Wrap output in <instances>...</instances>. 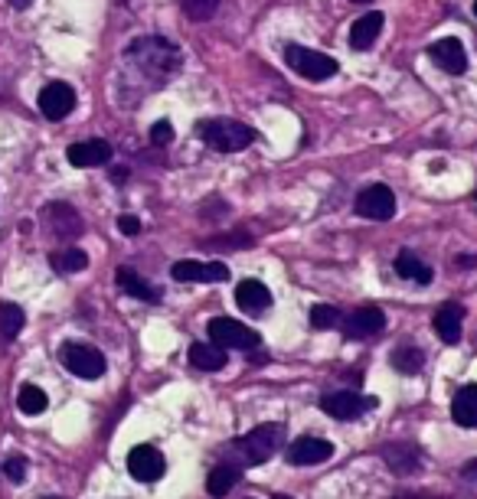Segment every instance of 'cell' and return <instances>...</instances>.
Masks as SVG:
<instances>
[{
	"label": "cell",
	"instance_id": "44dd1931",
	"mask_svg": "<svg viewBox=\"0 0 477 499\" xmlns=\"http://www.w3.org/2000/svg\"><path fill=\"white\" fill-rule=\"evenodd\" d=\"M190 366L203 372H219L226 366V352L216 343H194L190 346Z\"/></svg>",
	"mask_w": 477,
	"mask_h": 499
},
{
	"label": "cell",
	"instance_id": "4dcf8cb0",
	"mask_svg": "<svg viewBox=\"0 0 477 499\" xmlns=\"http://www.w3.org/2000/svg\"><path fill=\"white\" fill-rule=\"evenodd\" d=\"M344 320H340V313H337L334 307H324V304H317V307H311V327L314 329H334L340 327Z\"/></svg>",
	"mask_w": 477,
	"mask_h": 499
},
{
	"label": "cell",
	"instance_id": "d6a6232c",
	"mask_svg": "<svg viewBox=\"0 0 477 499\" xmlns=\"http://www.w3.org/2000/svg\"><path fill=\"white\" fill-rule=\"evenodd\" d=\"M151 140L157 144V147H167V144L173 140V124H171V121H157V124L151 128Z\"/></svg>",
	"mask_w": 477,
	"mask_h": 499
},
{
	"label": "cell",
	"instance_id": "83f0119b",
	"mask_svg": "<svg viewBox=\"0 0 477 499\" xmlns=\"http://www.w3.org/2000/svg\"><path fill=\"white\" fill-rule=\"evenodd\" d=\"M383 460H386L396 473H412V470L418 467V454L412 448H386L383 450Z\"/></svg>",
	"mask_w": 477,
	"mask_h": 499
},
{
	"label": "cell",
	"instance_id": "3957f363",
	"mask_svg": "<svg viewBox=\"0 0 477 499\" xmlns=\"http://www.w3.org/2000/svg\"><path fill=\"white\" fill-rule=\"evenodd\" d=\"M200 138L210 150H219V154H235V150H245L255 140V131L239 124V121L229 118H213V121H200Z\"/></svg>",
	"mask_w": 477,
	"mask_h": 499
},
{
	"label": "cell",
	"instance_id": "1f68e13d",
	"mask_svg": "<svg viewBox=\"0 0 477 499\" xmlns=\"http://www.w3.org/2000/svg\"><path fill=\"white\" fill-rule=\"evenodd\" d=\"M4 477L11 479V483H23V479H27V460L7 457L4 460Z\"/></svg>",
	"mask_w": 477,
	"mask_h": 499
},
{
	"label": "cell",
	"instance_id": "603a6c76",
	"mask_svg": "<svg viewBox=\"0 0 477 499\" xmlns=\"http://www.w3.org/2000/svg\"><path fill=\"white\" fill-rule=\"evenodd\" d=\"M118 288L128 290L134 300H144V304H157V300H161V294H157V290H154L147 281L138 278V271H131V268L118 271Z\"/></svg>",
	"mask_w": 477,
	"mask_h": 499
},
{
	"label": "cell",
	"instance_id": "ab89813d",
	"mask_svg": "<svg viewBox=\"0 0 477 499\" xmlns=\"http://www.w3.org/2000/svg\"><path fill=\"white\" fill-rule=\"evenodd\" d=\"M418 499H425V496H418Z\"/></svg>",
	"mask_w": 477,
	"mask_h": 499
},
{
	"label": "cell",
	"instance_id": "836d02e7",
	"mask_svg": "<svg viewBox=\"0 0 477 499\" xmlns=\"http://www.w3.org/2000/svg\"><path fill=\"white\" fill-rule=\"evenodd\" d=\"M118 229H122L124 235H138V232H141V222L134 219V216H122V219H118Z\"/></svg>",
	"mask_w": 477,
	"mask_h": 499
},
{
	"label": "cell",
	"instance_id": "74e56055",
	"mask_svg": "<svg viewBox=\"0 0 477 499\" xmlns=\"http://www.w3.org/2000/svg\"><path fill=\"white\" fill-rule=\"evenodd\" d=\"M43 499H60V496H43Z\"/></svg>",
	"mask_w": 477,
	"mask_h": 499
},
{
	"label": "cell",
	"instance_id": "30bf717a",
	"mask_svg": "<svg viewBox=\"0 0 477 499\" xmlns=\"http://www.w3.org/2000/svg\"><path fill=\"white\" fill-rule=\"evenodd\" d=\"M163 454L151 444H138V448L128 454V473L141 483H157L163 477Z\"/></svg>",
	"mask_w": 477,
	"mask_h": 499
},
{
	"label": "cell",
	"instance_id": "484cf974",
	"mask_svg": "<svg viewBox=\"0 0 477 499\" xmlns=\"http://www.w3.org/2000/svg\"><path fill=\"white\" fill-rule=\"evenodd\" d=\"M389 362H393V369H399L402 376H416V372L422 369V362H425V352L418 350V346H399V350H393Z\"/></svg>",
	"mask_w": 477,
	"mask_h": 499
},
{
	"label": "cell",
	"instance_id": "d6986e66",
	"mask_svg": "<svg viewBox=\"0 0 477 499\" xmlns=\"http://www.w3.org/2000/svg\"><path fill=\"white\" fill-rule=\"evenodd\" d=\"M383 33V13L373 11V13H366V17H360V20L350 27V46L360 52H366L370 46L376 43V36Z\"/></svg>",
	"mask_w": 477,
	"mask_h": 499
},
{
	"label": "cell",
	"instance_id": "8fae6325",
	"mask_svg": "<svg viewBox=\"0 0 477 499\" xmlns=\"http://www.w3.org/2000/svg\"><path fill=\"white\" fill-rule=\"evenodd\" d=\"M72 108H76V91H72V85H66V82H50V85H43L40 111L46 115V118L62 121Z\"/></svg>",
	"mask_w": 477,
	"mask_h": 499
},
{
	"label": "cell",
	"instance_id": "6da1fadb",
	"mask_svg": "<svg viewBox=\"0 0 477 499\" xmlns=\"http://www.w3.org/2000/svg\"><path fill=\"white\" fill-rule=\"evenodd\" d=\"M124 62H128V69L138 79H144L151 85V91H157L163 82L177 75V69H180V52H177L173 43L161 40V36H144V40H138L128 50Z\"/></svg>",
	"mask_w": 477,
	"mask_h": 499
},
{
	"label": "cell",
	"instance_id": "7a4b0ae2",
	"mask_svg": "<svg viewBox=\"0 0 477 499\" xmlns=\"http://www.w3.org/2000/svg\"><path fill=\"white\" fill-rule=\"evenodd\" d=\"M282 438H284L282 424H258L245 438H235L229 444V450H233L239 467H258V463H265V460L272 457V450L282 444Z\"/></svg>",
	"mask_w": 477,
	"mask_h": 499
},
{
	"label": "cell",
	"instance_id": "5bb4252c",
	"mask_svg": "<svg viewBox=\"0 0 477 499\" xmlns=\"http://www.w3.org/2000/svg\"><path fill=\"white\" fill-rule=\"evenodd\" d=\"M428 56L435 59L438 69L451 72V75H461V72L467 69V52L465 46H461V40H455V36H445V40H438L428 46Z\"/></svg>",
	"mask_w": 477,
	"mask_h": 499
},
{
	"label": "cell",
	"instance_id": "5b68a950",
	"mask_svg": "<svg viewBox=\"0 0 477 499\" xmlns=\"http://www.w3.org/2000/svg\"><path fill=\"white\" fill-rule=\"evenodd\" d=\"M60 360L72 376H79L85 382H95L105 376V356L89 343H62Z\"/></svg>",
	"mask_w": 477,
	"mask_h": 499
},
{
	"label": "cell",
	"instance_id": "e0dca14e",
	"mask_svg": "<svg viewBox=\"0 0 477 499\" xmlns=\"http://www.w3.org/2000/svg\"><path fill=\"white\" fill-rule=\"evenodd\" d=\"M235 304H239L245 313H265V310L272 307V290L265 288L262 281L249 278L235 288Z\"/></svg>",
	"mask_w": 477,
	"mask_h": 499
},
{
	"label": "cell",
	"instance_id": "52a82bcc",
	"mask_svg": "<svg viewBox=\"0 0 477 499\" xmlns=\"http://www.w3.org/2000/svg\"><path fill=\"white\" fill-rule=\"evenodd\" d=\"M376 405H379V399L360 395V392H337V395L321 399V411L337 421H354V418H360V415H366L370 408H376Z\"/></svg>",
	"mask_w": 477,
	"mask_h": 499
},
{
	"label": "cell",
	"instance_id": "8992f818",
	"mask_svg": "<svg viewBox=\"0 0 477 499\" xmlns=\"http://www.w3.org/2000/svg\"><path fill=\"white\" fill-rule=\"evenodd\" d=\"M210 340L223 350H252V346H258V333L233 317H213L210 320Z\"/></svg>",
	"mask_w": 477,
	"mask_h": 499
},
{
	"label": "cell",
	"instance_id": "7c38bea8",
	"mask_svg": "<svg viewBox=\"0 0 477 499\" xmlns=\"http://www.w3.org/2000/svg\"><path fill=\"white\" fill-rule=\"evenodd\" d=\"M66 160H69L72 167H79V170H89V167H102L112 160V144L108 140H79V144H72L66 150Z\"/></svg>",
	"mask_w": 477,
	"mask_h": 499
},
{
	"label": "cell",
	"instance_id": "4316f807",
	"mask_svg": "<svg viewBox=\"0 0 477 499\" xmlns=\"http://www.w3.org/2000/svg\"><path fill=\"white\" fill-rule=\"evenodd\" d=\"M23 323H27L23 307H17V304H0V337L4 340H17Z\"/></svg>",
	"mask_w": 477,
	"mask_h": 499
},
{
	"label": "cell",
	"instance_id": "2e32d148",
	"mask_svg": "<svg viewBox=\"0 0 477 499\" xmlns=\"http://www.w3.org/2000/svg\"><path fill=\"white\" fill-rule=\"evenodd\" d=\"M344 323H346V337H376V333L386 329V313L379 307H360Z\"/></svg>",
	"mask_w": 477,
	"mask_h": 499
},
{
	"label": "cell",
	"instance_id": "f35d334b",
	"mask_svg": "<svg viewBox=\"0 0 477 499\" xmlns=\"http://www.w3.org/2000/svg\"><path fill=\"white\" fill-rule=\"evenodd\" d=\"M274 499H291V496H274Z\"/></svg>",
	"mask_w": 477,
	"mask_h": 499
},
{
	"label": "cell",
	"instance_id": "4fadbf2b",
	"mask_svg": "<svg viewBox=\"0 0 477 499\" xmlns=\"http://www.w3.org/2000/svg\"><path fill=\"white\" fill-rule=\"evenodd\" d=\"M43 219H46V226L52 229V235H56V239H62V242H69V239H76V235H82L79 212L72 210L69 202H52V206H46Z\"/></svg>",
	"mask_w": 477,
	"mask_h": 499
},
{
	"label": "cell",
	"instance_id": "cb8c5ba5",
	"mask_svg": "<svg viewBox=\"0 0 477 499\" xmlns=\"http://www.w3.org/2000/svg\"><path fill=\"white\" fill-rule=\"evenodd\" d=\"M235 483H239V467H233V463H219V467L210 473V479H206V493L216 499H223Z\"/></svg>",
	"mask_w": 477,
	"mask_h": 499
},
{
	"label": "cell",
	"instance_id": "d4e9b609",
	"mask_svg": "<svg viewBox=\"0 0 477 499\" xmlns=\"http://www.w3.org/2000/svg\"><path fill=\"white\" fill-rule=\"evenodd\" d=\"M52 268L60 271V274H76V271H85L89 268V255L82 249H76V245H69V249L56 251V255H50Z\"/></svg>",
	"mask_w": 477,
	"mask_h": 499
},
{
	"label": "cell",
	"instance_id": "f1b7e54d",
	"mask_svg": "<svg viewBox=\"0 0 477 499\" xmlns=\"http://www.w3.org/2000/svg\"><path fill=\"white\" fill-rule=\"evenodd\" d=\"M17 405H20L23 415H43L46 411V392L40 385H23L20 395H17Z\"/></svg>",
	"mask_w": 477,
	"mask_h": 499
},
{
	"label": "cell",
	"instance_id": "7402d4cb",
	"mask_svg": "<svg viewBox=\"0 0 477 499\" xmlns=\"http://www.w3.org/2000/svg\"><path fill=\"white\" fill-rule=\"evenodd\" d=\"M396 274L406 281H416V284H432L435 271L428 268L425 261H418L412 251H399L396 255Z\"/></svg>",
	"mask_w": 477,
	"mask_h": 499
},
{
	"label": "cell",
	"instance_id": "ac0fdd59",
	"mask_svg": "<svg viewBox=\"0 0 477 499\" xmlns=\"http://www.w3.org/2000/svg\"><path fill=\"white\" fill-rule=\"evenodd\" d=\"M451 418L457 428H477V382L465 385L451 401Z\"/></svg>",
	"mask_w": 477,
	"mask_h": 499
},
{
	"label": "cell",
	"instance_id": "e575fe53",
	"mask_svg": "<svg viewBox=\"0 0 477 499\" xmlns=\"http://www.w3.org/2000/svg\"><path fill=\"white\" fill-rule=\"evenodd\" d=\"M30 4H33V0H13V7H20V11H27Z\"/></svg>",
	"mask_w": 477,
	"mask_h": 499
},
{
	"label": "cell",
	"instance_id": "60d3db41",
	"mask_svg": "<svg viewBox=\"0 0 477 499\" xmlns=\"http://www.w3.org/2000/svg\"><path fill=\"white\" fill-rule=\"evenodd\" d=\"M249 499H252V496H249Z\"/></svg>",
	"mask_w": 477,
	"mask_h": 499
},
{
	"label": "cell",
	"instance_id": "9a60e30c",
	"mask_svg": "<svg viewBox=\"0 0 477 499\" xmlns=\"http://www.w3.org/2000/svg\"><path fill=\"white\" fill-rule=\"evenodd\" d=\"M334 454V444L321 438H298L291 448H288V460L298 463V467H314V463H324Z\"/></svg>",
	"mask_w": 477,
	"mask_h": 499
},
{
	"label": "cell",
	"instance_id": "ba28073f",
	"mask_svg": "<svg viewBox=\"0 0 477 499\" xmlns=\"http://www.w3.org/2000/svg\"><path fill=\"white\" fill-rule=\"evenodd\" d=\"M356 212H360L363 219L386 222V219H393V216H396V196H393V190H389V186H383V183H373V186L360 190V196H356Z\"/></svg>",
	"mask_w": 477,
	"mask_h": 499
},
{
	"label": "cell",
	"instance_id": "277c9868",
	"mask_svg": "<svg viewBox=\"0 0 477 499\" xmlns=\"http://www.w3.org/2000/svg\"><path fill=\"white\" fill-rule=\"evenodd\" d=\"M284 62H288V69H295L298 75H305L311 82H324L330 75H337V59L334 56H327V52H317V50H307V46H284Z\"/></svg>",
	"mask_w": 477,
	"mask_h": 499
},
{
	"label": "cell",
	"instance_id": "ffe728a7",
	"mask_svg": "<svg viewBox=\"0 0 477 499\" xmlns=\"http://www.w3.org/2000/svg\"><path fill=\"white\" fill-rule=\"evenodd\" d=\"M461 323H465V310L457 307V304H445V307H438L435 333L441 337V343L455 346V343L461 340Z\"/></svg>",
	"mask_w": 477,
	"mask_h": 499
},
{
	"label": "cell",
	"instance_id": "f546056e",
	"mask_svg": "<svg viewBox=\"0 0 477 499\" xmlns=\"http://www.w3.org/2000/svg\"><path fill=\"white\" fill-rule=\"evenodd\" d=\"M180 7L190 20H210L219 7V0H180Z\"/></svg>",
	"mask_w": 477,
	"mask_h": 499
},
{
	"label": "cell",
	"instance_id": "d590c367",
	"mask_svg": "<svg viewBox=\"0 0 477 499\" xmlns=\"http://www.w3.org/2000/svg\"><path fill=\"white\" fill-rule=\"evenodd\" d=\"M354 4H370V0H354Z\"/></svg>",
	"mask_w": 477,
	"mask_h": 499
},
{
	"label": "cell",
	"instance_id": "8d00e7d4",
	"mask_svg": "<svg viewBox=\"0 0 477 499\" xmlns=\"http://www.w3.org/2000/svg\"><path fill=\"white\" fill-rule=\"evenodd\" d=\"M474 17H477V0H474Z\"/></svg>",
	"mask_w": 477,
	"mask_h": 499
},
{
	"label": "cell",
	"instance_id": "9c48e42d",
	"mask_svg": "<svg viewBox=\"0 0 477 499\" xmlns=\"http://www.w3.org/2000/svg\"><path fill=\"white\" fill-rule=\"evenodd\" d=\"M173 281H180V284H190V281H200V284H223L229 281V268H226L223 261H177L171 268Z\"/></svg>",
	"mask_w": 477,
	"mask_h": 499
}]
</instances>
